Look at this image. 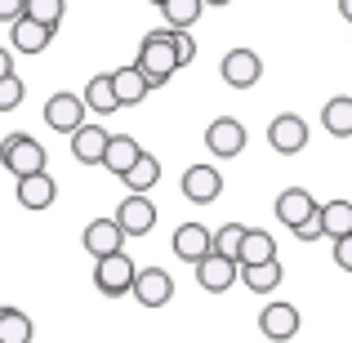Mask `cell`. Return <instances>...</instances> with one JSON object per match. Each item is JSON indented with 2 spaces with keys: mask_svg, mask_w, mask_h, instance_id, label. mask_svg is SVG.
Here are the masks:
<instances>
[{
  "mask_svg": "<svg viewBox=\"0 0 352 343\" xmlns=\"http://www.w3.org/2000/svg\"><path fill=\"white\" fill-rule=\"evenodd\" d=\"M267 147L281 152V156H299L303 147H308V120L294 116V112L272 116V125H267Z\"/></svg>",
  "mask_w": 352,
  "mask_h": 343,
  "instance_id": "5b68a950",
  "label": "cell"
},
{
  "mask_svg": "<svg viewBox=\"0 0 352 343\" xmlns=\"http://www.w3.org/2000/svg\"><path fill=\"white\" fill-rule=\"evenodd\" d=\"M236 281H241V263H236V258H228V254H219V250H210V254L197 263V285H201V290H210V294L232 290Z\"/></svg>",
  "mask_w": 352,
  "mask_h": 343,
  "instance_id": "8992f818",
  "label": "cell"
},
{
  "mask_svg": "<svg viewBox=\"0 0 352 343\" xmlns=\"http://www.w3.org/2000/svg\"><path fill=\"white\" fill-rule=\"evenodd\" d=\"M134 63L143 67V76L152 80V89L170 85L174 71L183 67V63H179V45H174V27L165 23L161 32H147L143 41H138V58Z\"/></svg>",
  "mask_w": 352,
  "mask_h": 343,
  "instance_id": "6da1fadb",
  "label": "cell"
},
{
  "mask_svg": "<svg viewBox=\"0 0 352 343\" xmlns=\"http://www.w3.org/2000/svg\"><path fill=\"white\" fill-rule=\"evenodd\" d=\"M45 156H50V152H45L32 134H9V138H0V165H5L14 179L45 170Z\"/></svg>",
  "mask_w": 352,
  "mask_h": 343,
  "instance_id": "3957f363",
  "label": "cell"
},
{
  "mask_svg": "<svg viewBox=\"0 0 352 343\" xmlns=\"http://www.w3.org/2000/svg\"><path fill=\"white\" fill-rule=\"evenodd\" d=\"M258 330L276 343L294 339L299 335V308H290V303H267V308L258 312Z\"/></svg>",
  "mask_w": 352,
  "mask_h": 343,
  "instance_id": "ac0fdd59",
  "label": "cell"
},
{
  "mask_svg": "<svg viewBox=\"0 0 352 343\" xmlns=\"http://www.w3.org/2000/svg\"><path fill=\"white\" fill-rule=\"evenodd\" d=\"M32 321L18 308H0V343H32Z\"/></svg>",
  "mask_w": 352,
  "mask_h": 343,
  "instance_id": "4316f807",
  "label": "cell"
},
{
  "mask_svg": "<svg viewBox=\"0 0 352 343\" xmlns=\"http://www.w3.org/2000/svg\"><path fill=\"white\" fill-rule=\"evenodd\" d=\"M107 129L103 125H94V120H85V125L72 134V156H76L80 165H103V156H107Z\"/></svg>",
  "mask_w": 352,
  "mask_h": 343,
  "instance_id": "2e32d148",
  "label": "cell"
},
{
  "mask_svg": "<svg viewBox=\"0 0 352 343\" xmlns=\"http://www.w3.org/2000/svg\"><path fill=\"white\" fill-rule=\"evenodd\" d=\"M321 214V228H326V236H348L352 232V201H326V206L317 210Z\"/></svg>",
  "mask_w": 352,
  "mask_h": 343,
  "instance_id": "484cf974",
  "label": "cell"
},
{
  "mask_svg": "<svg viewBox=\"0 0 352 343\" xmlns=\"http://www.w3.org/2000/svg\"><path fill=\"white\" fill-rule=\"evenodd\" d=\"M152 5H156V9H161V5H165V0H152Z\"/></svg>",
  "mask_w": 352,
  "mask_h": 343,
  "instance_id": "f35d334b",
  "label": "cell"
},
{
  "mask_svg": "<svg viewBox=\"0 0 352 343\" xmlns=\"http://www.w3.org/2000/svg\"><path fill=\"white\" fill-rule=\"evenodd\" d=\"M281 258H263V263H241V285L250 294H272L281 285Z\"/></svg>",
  "mask_w": 352,
  "mask_h": 343,
  "instance_id": "d6986e66",
  "label": "cell"
},
{
  "mask_svg": "<svg viewBox=\"0 0 352 343\" xmlns=\"http://www.w3.org/2000/svg\"><path fill=\"white\" fill-rule=\"evenodd\" d=\"M134 276H138V267H134V258H129L125 250L94 258V285H98V294H107V299L134 294Z\"/></svg>",
  "mask_w": 352,
  "mask_h": 343,
  "instance_id": "7a4b0ae2",
  "label": "cell"
},
{
  "mask_svg": "<svg viewBox=\"0 0 352 343\" xmlns=\"http://www.w3.org/2000/svg\"><path fill=\"white\" fill-rule=\"evenodd\" d=\"M174 294V276L165 272V267H143V272L134 276V299L143 303V308H165Z\"/></svg>",
  "mask_w": 352,
  "mask_h": 343,
  "instance_id": "7c38bea8",
  "label": "cell"
},
{
  "mask_svg": "<svg viewBox=\"0 0 352 343\" xmlns=\"http://www.w3.org/2000/svg\"><path fill=\"white\" fill-rule=\"evenodd\" d=\"M206 5H214V9H219V5H232V0H206Z\"/></svg>",
  "mask_w": 352,
  "mask_h": 343,
  "instance_id": "74e56055",
  "label": "cell"
},
{
  "mask_svg": "<svg viewBox=\"0 0 352 343\" xmlns=\"http://www.w3.org/2000/svg\"><path fill=\"white\" fill-rule=\"evenodd\" d=\"M120 183H125L129 192H147V188H156V183H161V161H156L152 152H143L125 174H120Z\"/></svg>",
  "mask_w": 352,
  "mask_h": 343,
  "instance_id": "603a6c76",
  "label": "cell"
},
{
  "mask_svg": "<svg viewBox=\"0 0 352 343\" xmlns=\"http://www.w3.org/2000/svg\"><path fill=\"white\" fill-rule=\"evenodd\" d=\"M201 9H206V0H165L161 14H165V23H170V27H197Z\"/></svg>",
  "mask_w": 352,
  "mask_h": 343,
  "instance_id": "83f0119b",
  "label": "cell"
},
{
  "mask_svg": "<svg viewBox=\"0 0 352 343\" xmlns=\"http://www.w3.org/2000/svg\"><path fill=\"white\" fill-rule=\"evenodd\" d=\"M112 85H116V98H120V107H138L147 94H152V80L143 76V67H120L112 71Z\"/></svg>",
  "mask_w": 352,
  "mask_h": 343,
  "instance_id": "ffe728a7",
  "label": "cell"
},
{
  "mask_svg": "<svg viewBox=\"0 0 352 343\" xmlns=\"http://www.w3.org/2000/svg\"><path fill=\"white\" fill-rule=\"evenodd\" d=\"M219 71H223V80L232 89H254L258 80H263V63H258L254 49H228Z\"/></svg>",
  "mask_w": 352,
  "mask_h": 343,
  "instance_id": "9c48e42d",
  "label": "cell"
},
{
  "mask_svg": "<svg viewBox=\"0 0 352 343\" xmlns=\"http://www.w3.org/2000/svg\"><path fill=\"white\" fill-rule=\"evenodd\" d=\"M54 197H58V183H54L45 170L18 179V206H23V210H50Z\"/></svg>",
  "mask_w": 352,
  "mask_h": 343,
  "instance_id": "e0dca14e",
  "label": "cell"
},
{
  "mask_svg": "<svg viewBox=\"0 0 352 343\" xmlns=\"http://www.w3.org/2000/svg\"><path fill=\"white\" fill-rule=\"evenodd\" d=\"M23 98H27V85L14 76V71H9V76H0V112H14Z\"/></svg>",
  "mask_w": 352,
  "mask_h": 343,
  "instance_id": "4dcf8cb0",
  "label": "cell"
},
{
  "mask_svg": "<svg viewBox=\"0 0 352 343\" xmlns=\"http://www.w3.org/2000/svg\"><path fill=\"white\" fill-rule=\"evenodd\" d=\"M116 223L125 228V236H147L156 228V206L147 201V192H129L116 206Z\"/></svg>",
  "mask_w": 352,
  "mask_h": 343,
  "instance_id": "ba28073f",
  "label": "cell"
},
{
  "mask_svg": "<svg viewBox=\"0 0 352 343\" xmlns=\"http://www.w3.org/2000/svg\"><path fill=\"white\" fill-rule=\"evenodd\" d=\"M9 71H14V54L0 45V76H9Z\"/></svg>",
  "mask_w": 352,
  "mask_h": 343,
  "instance_id": "d590c367",
  "label": "cell"
},
{
  "mask_svg": "<svg viewBox=\"0 0 352 343\" xmlns=\"http://www.w3.org/2000/svg\"><path fill=\"white\" fill-rule=\"evenodd\" d=\"M317 210H321V206H317V197H312L308 188H285L281 197H276V223L299 228V223H308Z\"/></svg>",
  "mask_w": 352,
  "mask_h": 343,
  "instance_id": "5bb4252c",
  "label": "cell"
},
{
  "mask_svg": "<svg viewBox=\"0 0 352 343\" xmlns=\"http://www.w3.org/2000/svg\"><path fill=\"white\" fill-rule=\"evenodd\" d=\"M80 245H85L89 258H103V254H116L120 245H125V228L112 219H94V223L85 228V236H80Z\"/></svg>",
  "mask_w": 352,
  "mask_h": 343,
  "instance_id": "4fadbf2b",
  "label": "cell"
},
{
  "mask_svg": "<svg viewBox=\"0 0 352 343\" xmlns=\"http://www.w3.org/2000/svg\"><path fill=\"white\" fill-rule=\"evenodd\" d=\"M290 232H294L299 241H321V236H326V228H321V214H312L308 223H299V228H290Z\"/></svg>",
  "mask_w": 352,
  "mask_h": 343,
  "instance_id": "d6a6232c",
  "label": "cell"
},
{
  "mask_svg": "<svg viewBox=\"0 0 352 343\" xmlns=\"http://www.w3.org/2000/svg\"><path fill=\"white\" fill-rule=\"evenodd\" d=\"M206 147L214 156H223V161L228 156H241L245 152V125H241L236 116H219L214 125L206 129Z\"/></svg>",
  "mask_w": 352,
  "mask_h": 343,
  "instance_id": "8fae6325",
  "label": "cell"
},
{
  "mask_svg": "<svg viewBox=\"0 0 352 343\" xmlns=\"http://www.w3.org/2000/svg\"><path fill=\"white\" fill-rule=\"evenodd\" d=\"M85 103L94 116H112L120 112V98H116V85H112V71H98L94 80L85 85Z\"/></svg>",
  "mask_w": 352,
  "mask_h": 343,
  "instance_id": "7402d4cb",
  "label": "cell"
},
{
  "mask_svg": "<svg viewBox=\"0 0 352 343\" xmlns=\"http://www.w3.org/2000/svg\"><path fill=\"white\" fill-rule=\"evenodd\" d=\"M85 112H89V103H85V94H54L50 103H45V125L54 129V134H76L80 125H85Z\"/></svg>",
  "mask_w": 352,
  "mask_h": 343,
  "instance_id": "277c9868",
  "label": "cell"
},
{
  "mask_svg": "<svg viewBox=\"0 0 352 343\" xmlns=\"http://www.w3.org/2000/svg\"><path fill=\"white\" fill-rule=\"evenodd\" d=\"M210 250H214V232H210L206 223H183L179 232H174V254H179L183 263L197 267Z\"/></svg>",
  "mask_w": 352,
  "mask_h": 343,
  "instance_id": "9a60e30c",
  "label": "cell"
},
{
  "mask_svg": "<svg viewBox=\"0 0 352 343\" xmlns=\"http://www.w3.org/2000/svg\"><path fill=\"white\" fill-rule=\"evenodd\" d=\"M174 45H179V63L188 67V63L197 58V41L188 36V27H174Z\"/></svg>",
  "mask_w": 352,
  "mask_h": 343,
  "instance_id": "1f68e13d",
  "label": "cell"
},
{
  "mask_svg": "<svg viewBox=\"0 0 352 343\" xmlns=\"http://www.w3.org/2000/svg\"><path fill=\"white\" fill-rule=\"evenodd\" d=\"M27 14L41 18L45 27H54V32H58L63 14H67V0H27Z\"/></svg>",
  "mask_w": 352,
  "mask_h": 343,
  "instance_id": "f546056e",
  "label": "cell"
},
{
  "mask_svg": "<svg viewBox=\"0 0 352 343\" xmlns=\"http://www.w3.org/2000/svg\"><path fill=\"white\" fill-rule=\"evenodd\" d=\"M245 223H223V228H219L214 232V250H219V254H228V258H236V263H241V241H245Z\"/></svg>",
  "mask_w": 352,
  "mask_h": 343,
  "instance_id": "f1b7e54d",
  "label": "cell"
},
{
  "mask_svg": "<svg viewBox=\"0 0 352 343\" xmlns=\"http://www.w3.org/2000/svg\"><path fill=\"white\" fill-rule=\"evenodd\" d=\"M263 258H276V236L263 228H250L241 241V263H263Z\"/></svg>",
  "mask_w": 352,
  "mask_h": 343,
  "instance_id": "d4e9b609",
  "label": "cell"
},
{
  "mask_svg": "<svg viewBox=\"0 0 352 343\" xmlns=\"http://www.w3.org/2000/svg\"><path fill=\"white\" fill-rule=\"evenodd\" d=\"M183 197H188L192 206H214V201L223 197V174H219L214 165H188V170H183Z\"/></svg>",
  "mask_w": 352,
  "mask_h": 343,
  "instance_id": "52a82bcc",
  "label": "cell"
},
{
  "mask_svg": "<svg viewBox=\"0 0 352 343\" xmlns=\"http://www.w3.org/2000/svg\"><path fill=\"white\" fill-rule=\"evenodd\" d=\"M50 41H54V27H45L41 18H32V14H23V18L9 23V45H14L18 54H45Z\"/></svg>",
  "mask_w": 352,
  "mask_h": 343,
  "instance_id": "30bf717a",
  "label": "cell"
},
{
  "mask_svg": "<svg viewBox=\"0 0 352 343\" xmlns=\"http://www.w3.org/2000/svg\"><path fill=\"white\" fill-rule=\"evenodd\" d=\"M335 263L344 267V272H352V232L348 236H335Z\"/></svg>",
  "mask_w": 352,
  "mask_h": 343,
  "instance_id": "836d02e7",
  "label": "cell"
},
{
  "mask_svg": "<svg viewBox=\"0 0 352 343\" xmlns=\"http://www.w3.org/2000/svg\"><path fill=\"white\" fill-rule=\"evenodd\" d=\"M339 14H344L348 23H352V0H339Z\"/></svg>",
  "mask_w": 352,
  "mask_h": 343,
  "instance_id": "8d00e7d4",
  "label": "cell"
},
{
  "mask_svg": "<svg viewBox=\"0 0 352 343\" xmlns=\"http://www.w3.org/2000/svg\"><path fill=\"white\" fill-rule=\"evenodd\" d=\"M138 156H143V147H138V138H129V134H112L107 138V156H103V170L107 174H125L129 165L138 161Z\"/></svg>",
  "mask_w": 352,
  "mask_h": 343,
  "instance_id": "44dd1931",
  "label": "cell"
},
{
  "mask_svg": "<svg viewBox=\"0 0 352 343\" xmlns=\"http://www.w3.org/2000/svg\"><path fill=\"white\" fill-rule=\"evenodd\" d=\"M321 125H326V134H335V138H352V98L348 94L330 98V103L321 107Z\"/></svg>",
  "mask_w": 352,
  "mask_h": 343,
  "instance_id": "cb8c5ba5",
  "label": "cell"
},
{
  "mask_svg": "<svg viewBox=\"0 0 352 343\" xmlns=\"http://www.w3.org/2000/svg\"><path fill=\"white\" fill-rule=\"evenodd\" d=\"M27 14V0H0V23H14Z\"/></svg>",
  "mask_w": 352,
  "mask_h": 343,
  "instance_id": "e575fe53",
  "label": "cell"
}]
</instances>
